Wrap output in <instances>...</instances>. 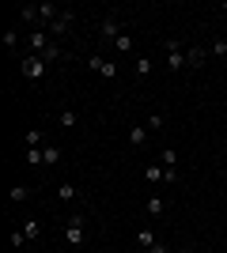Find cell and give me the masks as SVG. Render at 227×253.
<instances>
[{
	"label": "cell",
	"instance_id": "obj_24",
	"mask_svg": "<svg viewBox=\"0 0 227 253\" xmlns=\"http://www.w3.org/2000/svg\"><path fill=\"white\" fill-rule=\"evenodd\" d=\"M57 197H61V201H76V197H80V189H76V185H61V189H57Z\"/></svg>",
	"mask_w": 227,
	"mask_h": 253
},
{
	"label": "cell",
	"instance_id": "obj_30",
	"mask_svg": "<svg viewBox=\"0 0 227 253\" xmlns=\"http://www.w3.org/2000/svg\"><path fill=\"white\" fill-rule=\"evenodd\" d=\"M151 253H174V250H171L167 242H155V246H151Z\"/></svg>",
	"mask_w": 227,
	"mask_h": 253
},
{
	"label": "cell",
	"instance_id": "obj_18",
	"mask_svg": "<svg viewBox=\"0 0 227 253\" xmlns=\"http://www.w3.org/2000/svg\"><path fill=\"white\" fill-rule=\"evenodd\" d=\"M159 178H163V163H151V167H144V181H151V185H155Z\"/></svg>",
	"mask_w": 227,
	"mask_h": 253
},
{
	"label": "cell",
	"instance_id": "obj_15",
	"mask_svg": "<svg viewBox=\"0 0 227 253\" xmlns=\"http://www.w3.org/2000/svg\"><path fill=\"white\" fill-rule=\"evenodd\" d=\"M19 19H27V23L38 27V23H42V19H38V4H23V8H19Z\"/></svg>",
	"mask_w": 227,
	"mask_h": 253
},
{
	"label": "cell",
	"instance_id": "obj_19",
	"mask_svg": "<svg viewBox=\"0 0 227 253\" xmlns=\"http://www.w3.org/2000/svg\"><path fill=\"white\" fill-rule=\"evenodd\" d=\"M167 211V201L163 197H148V215H163Z\"/></svg>",
	"mask_w": 227,
	"mask_h": 253
},
{
	"label": "cell",
	"instance_id": "obj_25",
	"mask_svg": "<svg viewBox=\"0 0 227 253\" xmlns=\"http://www.w3.org/2000/svg\"><path fill=\"white\" fill-rule=\"evenodd\" d=\"M8 197H11V201H15V204H23V201H27V197H31V189H27V185H15V189H11Z\"/></svg>",
	"mask_w": 227,
	"mask_h": 253
},
{
	"label": "cell",
	"instance_id": "obj_20",
	"mask_svg": "<svg viewBox=\"0 0 227 253\" xmlns=\"http://www.w3.org/2000/svg\"><path fill=\"white\" fill-rule=\"evenodd\" d=\"M27 163H31V167H45V155H42V148H27Z\"/></svg>",
	"mask_w": 227,
	"mask_h": 253
},
{
	"label": "cell",
	"instance_id": "obj_14",
	"mask_svg": "<svg viewBox=\"0 0 227 253\" xmlns=\"http://www.w3.org/2000/svg\"><path fill=\"white\" fill-rule=\"evenodd\" d=\"M23 234H27V242H34V238L42 234V223L38 219H23Z\"/></svg>",
	"mask_w": 227,
	"mask_h": 253
},
{
	"label": "cell",
	"instance_id": "obj_12",
	"mask_svg": "<svg viewBox=\"0 0 227 253\" xmlns=\"http://www.w3.org/2000/svg\"><path fill=\"white\" fill-rule=\"evenodd\" d=\"M151 246H155V231H151V227H140V231H136V250H151Z\"/></svg>",
	"mask_w": 227,
	"mask_h": 253
},
{
	"label": "cell",
	"instance_id": "obj_31",
	"mask_svg": "<svg viewBox=\"0 0 227 253\" xmlns=\"http://www.w3.org/2000/svg\"><path fill=\"white\" fill-rule=\"evenodd\" d=\"M220 11H227V0H224V4H220Z\"/></svg>",
	"mask_w": 227,
	"mask_h": 253
},
{
	"label": "cell",
	"instance_id": "obj_7",
	"mask_svg": "<svg viewBox=\"0 0 227 253\" xmlns=\"http://www.w3.org/2000/svg\"><path fill=\"white\" fill-rule=\"evenodd\" d=\"M72 19H76V15H72V11H61V15H57V19L53 23H49V27H45V31H49V38H57V34H65L68 31V27H72Z\"/></svg>",
	"mask_w": 227,
	"mask_h": 253
},
{
	"label": "cell",
	"instance_id": "obj_5",
	"mask_svg": "<svg viewBox=\"0 0 227 253\" xmlns=\"http://www.w3.org/2000/svg\"><path fill=\"white\" fill-rule=\"evenodd\" d=\"M27 42H31V53H34V57H42V53L49 49V42H53V38H49V31H45V27H34Z\"/></svg>",
	"mask_w": 227,
	"mask_h": 253
},
{
	"label": "cell",
	"instance_id": "obj_13",
	"mask_svg": "<svg viewBox=\"0 0 227 253\" xmlns=\"http://www.w3.org/2000/svg\"><path fill=\"white\" fill-rule=\"evenodd\" d=\"M57 121H61V128H76V125H80V114L68 106V110H61V114H57Z\"/></svg>",
	"mask_w": 227,
	"mask_h": 253
},
{
	"label": "cell",
	"instance_id": "obj_9",
	"mask_svg": "<svg viewBox=\"0 0 227 253\" xmlns=\"http://www.w3.org/2000/svg\"><path fill=\"white\" fill-rule=\"evenodd\" d=\"M61 11H65V8H57V4H49V0H45V4H38V19H42L45 27H49V23H53L57 15H61Z\"/></svg>",
	"mask_w": 227,
	"mask_h": 253
},
{
	"label": "cell",
	"instance_id": "obj_23",
	"mask_svg": "<svg viewBox=\"0 0 227 253\" xmlns=\"http://www.w3.org/2000/svg\"><path fill=\"white\" fill-rule=\"evenodd\" d=\"M208 57H227V38H216L208 45Z\"/></svg>",
	"mask_w": 227,
	"mask_h": 253
},
{
	"label": "cell",
	"instance_id": "obj_27",
	"mask_svg": "<svg viewBox=\"0 0 227 253\" xmlns=\"http://www.w3.org/2000/svg\"><path fill=\"white\" fill-rule=\"evenodd\" d=\"M11 246H15V250H19V246H27V234H23V227H15V231H11Z\"/></svg>",
	"mask_w": 227,
	"mask_h": 253
},
{
	"label": "cell",
	"instance_id": "obj_26",
	"mask_svg": "<svg viewBox=\"0 0 227 253\" xmlns=\"http://www.w3.org/2000/svg\"><path fill=\"white\" fill-rule=\"evenodd\" d=\"M129 49H133V38H129V34H121L118 42H114V53H129Z\"/></svg>",
	"mask_w": 227,
	"mask_h": 253
},
{
	"label": "cell",
	"instance_id": "obj_6",
	"mask_svg": "<svg viewBox=\"0 0 227 253\" xmlns=\"http://www.w3.org/2000/svg\"><path fill=\"white\" fill-rule=\"evenodd\" d=\"M87 64H91V72H98V76H102V80H114V76L121 72V68H118V64H114V61H106V57H98V53H95V57H91V61H87Z\"/></svg>",
	"mask_w": 227,
	"mask_h": 253
},
{
	"label": "cell",
	"instance_id": "obj_28",
	"mask_svg": "<svg viewBox=\"0 0 227 253\" xmlns=\"http://www.w3.org/2000/svg\"><path fill=\"white\" fill-rule=\"evenodd\" d=\"M163 125H167V117H163V114H151L148 117V132H151V128H163Z\"/></svg>",
	"mask_w": 227,
	"mask_h": 253
},
{
	"label": "cell",
	"instance_id": "obj_1",
	"mask_svg": "<svg viewBox=\"0 0 227 253\" xmlns=\"http://www.w3.org/2000/svg\"><path fill=\"white\" fill-rule=\"evenodd\" d=\"M163 53H167V68H171V72H182L185 68V42L167 38V42H163Z\"/></svg>",
	"mask_w": 227,
	"mask_h": 253
},
{
	"label": "cell",
	"instance_id": "obj_10",
	"mask_svg": "<svg viewBox=\"0 0 227 253\" xmlns=\"http://www.w3.org/2000/svg\"><path fill=\"white\" fill-rule=\"evenodd\" d=\"M151 68H155V61H151V57H136V64H133V76H136V80H148Z\"/></svg>",
	"mask_w": 227,
	"mask_h": 253
},
{
	"label": "cell",
	"instance_id": "obj_4",
	"mask_svg": "<svg viewBox=\"0 0 227 253\" xmlns=\"http://www.w3.org/2000/svg\"><path fill=\"white\" fill-rule=\"evenodd\" d=\"M45 68H49V64L42 61V57H34V53H27V57H23V80H42L45 76Z\"/></svg>",
	"mask_w": 227,
	"mask_h": 253
},
{
	"label": "cell",
	"instance_id": "obj_11",
	"mask_svg": "<svg viewBox=\"0 0 227 253\" xmlns=\"http://www.w3.org/2000/svg\"><path fill=\"white\" fill-rule=\"evenodd\" d=\"M129 144L133 148H144V144H148V125H133L129 128Z\"/></svg>",
	"mask_w": 227,
	"mask_h": 253
},
{
	"label": "cell",
	"instance_id": "obj_2",
	"mask_svg": "<svg viewBox=\"0 0 227 253\" xmlns=\"http://www.w3.org/2000/svg\"><path fill=\"white\" fill-rule=\"evenodd\" d=\"M65 242L72 246V250H80V246L87 242V219L84 215H72V219L65 223Z\"/></svg>",
	"mask_w": 227,
	"mask_h": 253
},
{
	"label": "cell",
	"instance_id": "obj_16",
	"mask_svg": "<svg viewBox=\"0 0 227 253\" xmlns=\"http://www.w3.org/2000/svg\"><path fill=\"white\" fill-rule=\"evenodd\" d=\"M42 155H45V167H57V163H61V148H57V144H45Z\"/></svg>",
	"mask_w": 227,
	"mask_h": 253
},
{
	"label": "cell",
	"instance_id": "obj_8",
	"mask_svg": "<svg viewBox=\"0 0 227 253\" xmlns=\"http://www.w3.org/2000/svg\"><path fill=\"white\" fill-rule=\"evenodd\" d=\"M205 61H208V49H201V45L185 49V68H205Z\"/></svg>",
	"mask_w": 227,
	"mask_h": 253
},
{
	"label": "cell",
	"instance_id": "obj_29",
	"mask_svg": "<svg viewBox=\"0 0 227 253\" xmlns=\"http://www.w3.org/2000/svg\"><path fill=\"white\" fill-rule=\"evenodd\" d=\"M0 42L8 45V49H15V42H19V34H15V31H4V38H0Z\"/></svg>",
	"mask_w": 227,
	"mask_h": 253
},
{
	"label": "cell",
	"instance_id": "obj_32",
	"mask_svg": "<svg viewBox=\"0 0 227 253\" xmlns=\"http://www.w3.org/2000/svg\"><path fill=\"white\" fill-rule=\"evenodd\" d=\"M136 253H151V250H136Z\"/></svg>",
	"mask_w": 227,
	"mask_h": 253
},
{
	"label": "cell",
	"instance_id": "obj_3",
	"mask_svg": "<svg viewBox=\"0 0 227 253\" xmlns=\"http://www.w3.org/2000/svg\"><path fill=\"white\" fill-rule=\"evenodd\" d=\"M121 34H125V31H121V15H118V11H110L106 19L98 23V38L114 45V42H118V38H121Z\"/></svg>",
	"mask_w": 227,
	"mask_h": 253
},
{
	"label": "cell",
	"instance_id": "obj_22",
	"mask_svg": "<svg viewBox=\"0 0 227 253\" xmlns=\"http://www.w3.org/2000/svg\"><path fill=\"white\" fill-rule=\"evenodd\" d=\"M23 144H27V148H45V144H42V132H38V128H34V132H23Z\"/></svg>",
	"mask_w": 227,
	"mask_h": 253
},
{
	"label": "cell",
	"instance_id": "obj_21",
	"mask_svg": "<svg viewBox=\"0 0 227 253\" xmlns=\"http://www.w3.org/2000/svg\"><path fill=\"white\" fill-rule=\"evenodd\" d=\"M159 163H163V167H167V170H174V163H178V151H174V148H163Z\"/></svg>",
	"mask_w": 227,
	"mask_h": 253
},
{
	"label": "cell",
	"instance_id": "obj_17",
	"mask_svg": "<svg viewBox=\"0 0 227 253\" xmlns=\"http://www.w3.org/2000/svg\"><path fill=\"white\" fill-rule=\"evenodd\" d=\"M61 57H65V49H61V45H57V42H49V49L42 53V61H45V64H53V61H61Z\"/></svg>",
	"mask_w": 227,
	"mask_h": 253
}]
</instances>
